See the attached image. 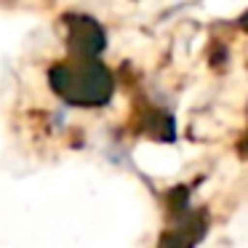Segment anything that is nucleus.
<instances>
[{"mask_svg":"<svg viewBox=\"0 0 248 248\" xmlns=\"http://www.w3.org/2000/svg\"><path fill=\"white\" fill-rule=\"evenodd\" d=\"M54 88L78 104H99L109 96V72L96 62L80 67H59L51 72Z\"/></svg>","mask_w":248,"mask_h":248,"instance_id":"f257e3e1","label":"nucleus"}]
</instances>
